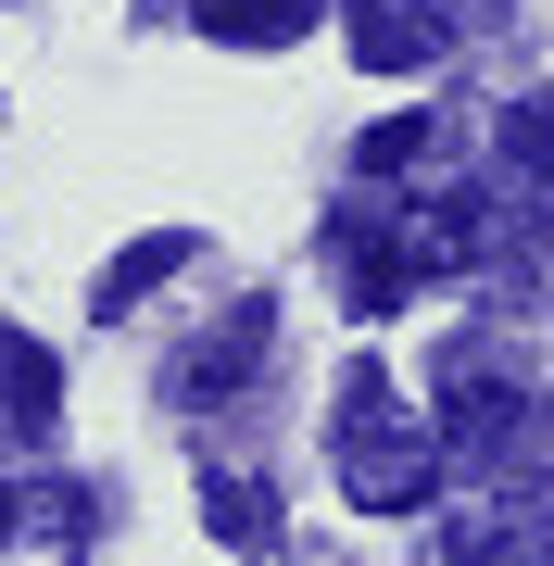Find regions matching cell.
<instances>
[{
    "mask_svg": "<svg viewBox=\"0 0 554 566\" xmlns=\"http://www.w3.org/2000/svg\"><path fill=\"white\" fill-rule=\"evenodd\" d=\"M341 491H353L366 516H416V504L441 491V428L390 403L378 365H353V378H341Z\"/></svg>",
    "mask_w": 554,
    "mask_h": 566,
    "instance_id": "1",
    "label": "cell"
},
{
    "mask_svg": "<svg viewBox=\"0 0 554 566\" xmlns=\"http://www.w3.org/2000/svg\"><path fill=\"white\" fill-rule=\"evenodd\" d=\"M341 39H353V63H366V76H429L441 39H453V0H353Z\"/></svg>",
    "mask_w": 554,
    "mask_h": 566,
    "instance_id": "2",
    "label": "cell"
},
{
    "mask_svg": "<svg viewBox=\"0 0 554 566\" xmlns=\"http://www.w3.org/2000/svg\"><path fill=\"white\" fill-rule=\"evenodd\" d=\"M516 416H530V403H516V390L492 378V365H467V353L441 365V453L492 465V453H516Z\"/></svg>",
    "mask_w": 554,
    "mask_h": 566,
    "instance_id": "3",
    "label": "cell"
},
{
    "mask_svg": "<svg viewBox=\"0 0 554 566\" xmlns=\"http://www.w3.org/2000/svg\"><path fill=\"white\" fill-rule=\"evenodd\" d=\"M51 416H63V365H51L39 340H13V327H0V428H13V441H39Z\"/></svg>",
    "mask_w": 554,
    "mask_h": 566,
    "instance_id": "4",
    "label": "cell"
},
{
    "mask_svg": "<svg viewBox=\"0 0 554 566\" xmlns=\"http://www.w3.org/2000/svg\"><path fill=\"white\" fill-rule=\"evenodd\" d=\"M177 264H189V227H151V240H126V252L102 264V290H88V315H139L151 290L177 277Z\"/></svg>",
    "mask_w": 554,
    "mask_h": 566,
    "instance_id": "5",
    "label": "cell"
},
{
    "mask_svg": "<svg viewBox=\"0 0 554 566\" xmlns=\"http://www.w3.org/2000/svg\"><path fill=\"white\" fill-rule=\"evenodd\" d=\"M189 13H202V39H227V51H290L315 0H189Z\"/></svg>",
    "mask_w": 554,
    "mask_h": 566,
    "instance_id": "6",
    "label": "cell"
},
{
    "mask_svg": "<svg viewBox=\"0 0 554 566\" xmlns=\"http://www.w3.org/2000/svg\"><path fill=\"white\" fill-rule=\"evenodd\" d=\"M202 516H215L227 554H278L290 542V528H278V491H252V479H202Z\"/></svg>",
    "mask_w": 554,
    "mask_h": 566,
    "instance_id": "7",
    "label": "cell"
},
{
    "mask_svg": "<svg viewBox=\"0 0 554 566\" xmlns=\"http://www.w3.org/2000/svg\"><path fill=\"white\" fill-rule=\"evenodd\" d=\"M453 566H554V516H467Z\"/></svg>",
    "mask_w": 554,
    "mask_h": 566,
    "instance_id": "8",
    "label": "cell"
},
{
    "mask_svg": "<svg viewBox=\"0 0 554 566\" xmlns=\"http://www.w3.org/2000/svg\"><path fill=\"white\" fill-rule=\"evenodd\" d=\"M252 365H265V315H240V327H227V340H202V353L177 365V390H202V403H215V390H240Z\"/></svg>",
    "mask_w": 554,
    "mask_h": 566,
    "instance_id": "9",
    "label": "cell"
},
{
    "mask_svg": "<svg viewBox=\"0 0 554 566\" xmlns=\"http://www.w3.org/2000/svg\"><path fill=\"white\" fill-rule=\"evenodd\" d=\"M416 151H429V126H416V114H390V126H366V139H353V164H366V177H404Z\"/></svg>",
    "mask_w": 554,
    "mask_h": 566,
    "instance_id": "10",
    "label": "cell"
},
{
    "mask_svg": "<svg viewBox=\"0 0 554 566\" xmlns=\"http://www.w3.org/2000/svg\"><path fill=\"white\" fill-rule=\"evenodd\" d=\"M0 542H13V491H0Z\"/></svg>",
    "mask_w": 554,
    "mask_h": 566,
    "instance_id": "11",
    "label": "cell"
}]
</instances>
